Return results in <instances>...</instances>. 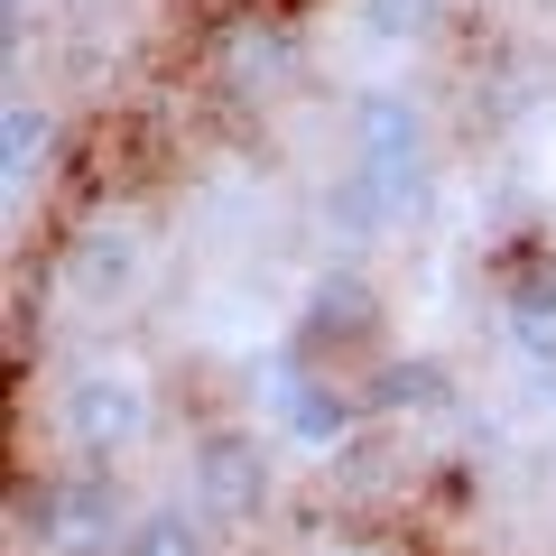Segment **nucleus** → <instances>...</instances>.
I'll use <instances>...</instances> for the list:
<instances>
[{"label": "nucleus", "instance_id": "nucleus-1", "mask_svg": "<svg viewBox=\"0 0 556 556\" xmlns=\"http://www.w3.org/2000/svg\"><path fill=\"white\" fill-rule=\"evenodd\" d=\"M139 510H121L112 464H84V473H20L10 501V538L20 556H121Z\"/></svg>", "mask_w": 556, "mask_h": 556}, {"label": "nucleus", "instance_id": "nucleus-2", "mask_svg": "<svg viewBox=\"0 0 556 556\" xmlns=\"http://www.w3.org/2000/svg\"><path fill=\"white\" fill-rule=\"evenodd\" d=\"M149 427H159V390H149L139 362H93V371H75L56 390V437H65V455H75V464L139 455Z\"/></svg>", "mask_w": 556, "mask_h": 556}, {"label": "nucleus", "instance_id": "nucleus-3", "mask_svg": "<svg viewBox=\"0 0 556 556\" xmlns=\"http://www.w3.org/2000/svg\"><path fill=\"white\" fill-rule=\"evenodd\" d=\"M353 167L408 214V204L427 195V102L399 93V84L353 93Z\"/></svg>", "mask_w": 556, "mask_h": 556}, {"label": "nucleus", "instance_id": "nucleus-4", "mask_svg": "<svg viewBox=\"0 0 556 556\" xmlns=\"http://www.w3.org/2000/svg\"><path fill=\"white\" fill-rule=\"evenodd\" d=\"M269 482H278V464L251 427H195V445H186V501L214 529H251L269 510Z\"/></svg>", "mask_w": 556, "mask_h": 556}, {"label": "nucleus", "instance_id": "nucleus-5", "mask_svg": "<svg viewBox=\"0 0 556 556\" xmlns=\"http://www.w3.org/2000/svg\"><path fill=\"white\" fill-rule=\"evenodd\" d=\"M306 65V28L278 20V10H251V20H223L214 47H204V75H214L223 102H269L288 93Z\"/></svg>", "mask_w": 556, "mask_h": 556}, {"label": "nucleus", "instance_id": "nucleus-6", "mask_svg": "<svg viewBox=\"0 0 556 556\" xmlns=\"http://www.w3.org/2000/svg\"><path fill=\"white\" fill-rule=\"evenodd\" d=\"M139 278H149V232L139 223H84L65 241V288H75L93 316H121L139 298Z\"/></svg>", "mask_w": 556, "mask_h": 556}, {"label": "nucleus", "instance_id": "nucleus-7", "mask_svg": "<svg viewBox=\"0 0 556 556\" xmlns=\"http://www.w3.org/2000/svg\"><path fill=\"white\" fill-rule=\"evenodd\" d=\"M380 343V288L362 269H334L306 288V316H298V353L306 362H343V353H371Z\"/></svg>", "mask_w": 556, "mask_h": 556}, {"label": "nucleus", "instance_id": "nucleus-8", "mask_svg": "<svg viewBox=\"0 0 556 556\" xmlns=\"http://www.w3.org/2000/svg\"><path fill=\"white\" fill-rule=\"evenodd\" d=\"M501 334L519 362H556V269H510L501 278Z\"/></svg>", "mask_w": 556, "mask_h": 556}, {"label": "nucleus", "instance_id": "nucleus-9", "mask_svg": "<svg viewBox=\"0 0 556 556\" xmlns=\"http://www.w3.org/2000/svg\"><path fill=\"white\" fill-rule=\"evenodd\" d=\"M362 408L371 417H437V408H455V371L445 362H380L371 380H362Z\"/></svg>", "mask_w": 556, "mask_h": 556}, {"label": "nucleus", "instance_id": "nucleus-10", "mask_svg": "<svg viewBox=\"0 0 556 556\" xmlns=\"http://www.w3.org/2000/svg\"><path fill=\"white\" fill-rule=\"evenodd\" d=\"M56 149H65L56 112H47V102H28V93H10V121H0V167H10V186H20V195L56 167Z\"/></svg>", "mask_w": 556, "mask_h": 556}, {"label": "nucleus", "instance_id": "nucleus-11", "mask_svg": "<svg viewBox=\"0 0 556 556\" xmlns=\"http://www.w3.org/2000/svg\"><path fill=\"white\" fill-rule=\"evenodd\" d=\"M121 556H214V519L195 501H159V510H139Z\"/></svg>", "mask_w": 556, "mask_h": 556}, {"label": "nucleus", "instance_id": "nucleus-12", "mask_svg": "<svg viewBox=\"0 0 556 556\" xmlns=\"http://www.w3.org/2000/svg\"><path fill=\"white\" fill-rule=\"evenodd\" d=\"M427 10H437V0H371V28H380V38H399V28H417Z\"/></svg>", "mask_w": 556, "mask_h": 556}, {"label": "nucleus", "instance_id": "nucleus-13", "mask_svg": "<svg viewBox=\"0 0 556 556\" xmlns=\"http://www.w3.org/2000/svg\"><path fill=\"white\" fill-rule=\"evenodd\" d=\"M316 556H399V547H390V538H325Z\"/></svg>", "mask_w": 556, "mask_h": 556}]
</instances>
